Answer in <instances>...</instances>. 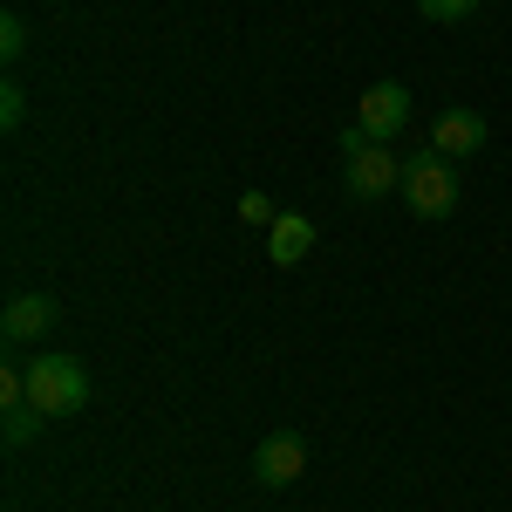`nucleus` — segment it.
<instances>
[{"label":"nucleus","mask_w":512,"mask_h":512,"mask_svg":"<svg viewBox=\"0 0 512 512\" xmlns=\"http://www.w3.org/2000/svg\"><path fill=\"white\" fill-rule=\"evenodd\" d=\"M28 403H35L41 417H76V410H89V369H82L76 355L41 349L28 362Z\"/></svg>","instance_id":"obj_1"},{"label":"nucleus","mask_w":512,"mask_h":512,"mask_svg":"<svg viewBox=\"0 0 512 512\" xmlns=\"http://www.w3.org/2000/svg\"><path fill=\"white\" fill-rule=\"evenodd\" d=\"M396 192H403V205H410L417 219H451V212H458V171H451L444 151H410Z\"/></svg>","instance_id":"obj_2"},{"label":"nucleus","mask_w":512,"mask_h":512,"mask_svg":"<svg viewBox=\"0 0 512 512\" xmlns=\"http://www.w3.org/2000/svg\"><path fill=\"white\" fill-rule=\"evenodd\" d=\"M21 117H28V89L21 82H0V130H21Z\"/></svg>","instance_id":"obj_10"},{"label":"nucleus","mask_w":512,"mask_h":512,"mask_svg":"<svg viewBox=\"0 0 512 512\" xmlns=\"http://www.w3.org/2000/svg\"><path fill=\"white\" fill-rule=\"evenodd\" d=\"M239 219H246V226H274L280 212H274V198H267V192H246V198H239Z\"/></svg>","instance_id":"obj_12"},{"label":"nucleus","mask_w":512,"mask_h":512,"mask_svg":"<svg viewBox=\"0 0 512 512\" xmlns=\"http://www.w3.org/2000/svg\"><path fill=\"white\" fill-rule=\"evenodd\" d=\"M55 321H62V308H55L48 294H14V301H7V315H0V335L21 349V342H41Z\"/></svg>","instance_id":"obj_7"},{"label":"nucleus","mask_w":512,"mask_h":512,"mask_svg":"<svg viewBox=\"0 0 512 512\" xmlns=\"http://www.w3.org/2000/svg\"><path fill=\"white\" fill-rule=\"evenodd\" d=\"M342 185H349V198H376L396 192L403 185V158L396 151H383V144H369V151H349V171H342Z\"/></svg>","instance_id":"obj_4"},{"label":"nucleus","mask_w":512,"mask_h":512,"mask_svg":"<svg viewBox=\"0 0 512 512\" xmlns=\"http://www.w3.org/2000/svg\"><path fill=\"white\" fill-rule=\"evenodd\" d=\"M472 7H478V0H417V14H424V21H465Z\"/></svg>","instance_id":"obj_13"},{"label":"nucleus","mask_w":512,"mask_h":512,"mask_svg":"<svg viewBox=\"0 0 512 512\" xmlns=\"http://www.w3.org/2000/svg\"><path fill=\"white\" fill-rule=\"evenodd\" d=\"M355 123H362L376 144H390L396 130L410 123V89H403V82H369V96L355 103Z\"/></svg>","instance_id":"obj_5"},{"label":"nucleus","mask_w":512,"mask_h":512,"mask_svg":"<svg viewBox=\"0 0 512 512\" xmlns=\"http://www.w3.org/2000/svg\"><path fill=\"white\" fill-rule=\"evenodd\" d=\"M308 246H315V219L308 212H280L274 226H267V260L274 267H301Z\"/></svg>","instance_id":"obj_8"},{"label":"nucleus","mask_w":512,"mask_h":512,"mask_svg":"<svg viewBox=\"0 0 512 512\" xmlns=\"http://www.w3.org/2000/svg\"><path fill=\"white\" fill-rule=\"evenodd\" d=\"M431 151H444V158L458 164V158H478L485 151V117L478 110H437V123H431Z\"/></svg>","instance_id":"obj_6"},{"label":"nucleus","mask_w":512,"mask_h":512,"mask_svg":"<svg viewBox=\"0 0 512 512\" xmlns=\"http://www.w3.org/2000/svg\"><path fill=\"white\" fill-rule=\"evenodd\" d=\"M301 472H308V437H301V431H267V437H260V451H253V478H260L267 492H287Z\"/></svg>","instance_id":"obj_3"},{"label":"nucleus","mask_w":512,"mask_h":512,"mask_svg":"<svg viewBox=\"0 0 512 512\" xmlns=\"http://www.w3.org/2000/svg\"><path fill=\"white\" fill-rule=\"evenodd\" d=\"M0 55H7V62H21V55H28V21H21V14H7V21H0Z\"/></svg>","instance_id":"obj_11"},{"label":"nucleus","mask_w":512,"mask_h":512,"mask_svg":"<svg viewBox=\"0 0 512 512\" xmlns=\"http://www.w3.org/2000/svg\"><path fill=\"white\" fill-rule=\"evenodd\" d=\"M41 424H48V417H41L35 403H14V410H0V431H7V444H28Z\"/></svg>","instance_id":"obj_9"}]
</instances>
